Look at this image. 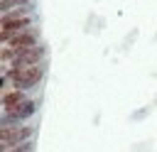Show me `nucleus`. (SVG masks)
Wrapping results in <instances>:
<instances>
[{"label": "nucleus", "instance_id": "obj_6", "mask_svg": "<svg viewBox=\"0 0 157 152\" xmlns=\"http://www.w3.org/2000/svg\"><path fill=\"white\" fill-rule=\"evenodd\" d=\"M39 110V98H27L22 101L20 105L15 108H7V110H0V123H27L29 118H34Z\"/></svg>", "mask_w": 157, "mask_h": 152}, {"label": "nucleus", "instance_id": "obj_8", "mask_svg": "<svg viewBox=\"0 0 157 152\" xmlns=\"http://www.w3.org/2000/svg\"><path fill=\"white\" fill-rule=\"evenodd\" d=\"M12 10H34V0H2L0 12H12Z\"/></svg>", "mask_w": 157, "mask_h": 152}, {"label": "nucleus", "instance_id": "obj_5", "mask_svg": "<svg viewBox=\"0 0 157 152\" xmlns=\"http://www.w3.org/2000/svg\"><path fill=\"white\" fill-rule=\"evenodd\" d=\"M0 44H2L0 47L2 54H17V51H25V49L39 47L42 44V34H39V27H32L27 32H17V34H10V37H2Z\"/></svg>", "mask_w": 157, "mask_h": 152}, {"label": "nucleus", "instance_id": "obj_4", "mask_svg": "<svg viewBox=\"0 0 157 152\" xmlns=\"http://www.w3.org/2000/svg\"><path fill=\"white\" fill-rule=\"evenodd\" d=\"M34 25H37L34 10H12V12H5L0 17V39L10 37V34H17V32H27Z\"/></svg>", "mask_w": 157, "mask_h": 152}, {"label": "nucleus", "instance_id": "obj_1", "mask_svg": "<svg viewBox=\"0 0 157 152\" xmlns=\"http://www.w3.org/2000/svg\"><path fill=\"white\" fill-rule=\"evenodd\" d=\"M47 76V64L29 66V69H17L2 74V88H20V91H34Z\"/></svg>", "mask_w": 157, "mask_h": 152}, {"label": "nucleus", "instance_id": "obj_9", "mask_svg": "<svg viewBox=\"0 0 157 152\" xmlns=\"http://www.w3.org/2000/svg\"><path fill=\"white\" fill-rule=\"evenodd\" d=\"M7 152H34V140L32 142H25V145H20L15 150H7Z\"/></svg>", "mask_w": 157, "mask_h": 152}, {"label": "nucleus", "instance_id": "obj_3", "mask_svg": "<svg viewBox=\"0 0 157 152\" xmlns=\"http://www.w3.org/2000/svg\"><path fill=\"white\" fill-rule=\"evenodd\" d=\"M34 135H37V127L32 123H0V152L32 142Z\"/></svg>", "mask_w": 157, "mask_h": 152}, {"label": "nucleus", "instance_id": "obj_2", "mask_svg": "<svg viewBox=\"0 0 157 152\" xmlns=\"http://www.w3.org/2000/svg\"><path fill=\"white\" fill-rule=\"evenodd\" d=\"M39 64H47V47H44V44L32 47V49H25V51H17V54H2V51H0V66H2V74H7V71H17V69L39 66Z\"/></svg>", "mask_w": 157, "mask_h": 152}, {"label": "nucleus", "instance_id": "obj_7", "mask_svg": "<svg viewBox=\"0 0 157 152\" xmlns=\"http://www.w3.org/2000/svg\"><path fill=\"white\" fill-rule=\"evenodd\" d=\"M29 98V93L27 91H20V88H2L0 91V110H7V108H15V105H20L22 101H27Z\"/></svg>", "mask_w": 157, "mask_h": 152}]
</instances>
